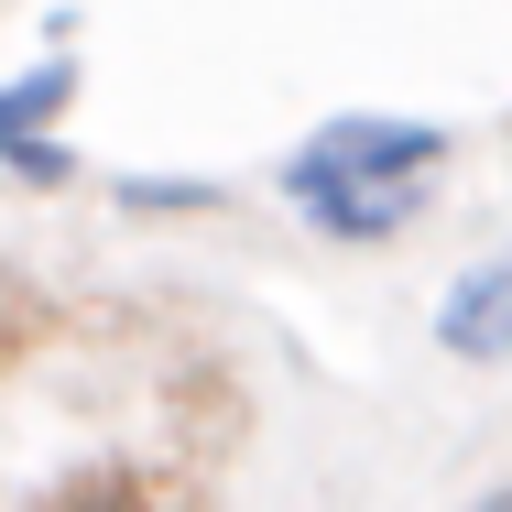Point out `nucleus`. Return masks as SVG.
Masks as SVG:
<instances>
[{
  "instance_id": "f257e3e1",
  "label": "nucleus",
  "mask_w": 512,
  "mask_h": 512,
  "mask_svg": "<svg viewBox=\"0 0 512 512\" xmlns=\"http://www.w3.org/2000/svg\"><path fill=\"white\" fill-rule=\"evenodd\" d=\"M447 164V131L436 120H382V109H349L327 120L306 153L284 164V197L306 207L327 240H393L425 218V175Z\"/></svg>"
},
{
  "instance_id": "f03ea898",
  "label": "nucleus",
  "mask_w": 512,
  "mask_h": 512,
  "mask_svg": "<svg viewBox=\"0 0 512 512\" xmlns=\"http://www.w3.org/2000/svg\"><path fill=\"white\" fill-rule=\"evenodd\" d=\"M436 349L469 360V371H502V360H512V251H502V262H480V273L436 306Z\"/></svg>"
},
{
  "instance_id": "7ed1b4c3",
  "label": "nucleus",
  "mask_w": 512,
  "mask_h": 512,
  "mask_svg": "<svg viewBox=\"0 0 512 512\" xmlns=\"http://www.w3.org/2000/svg\"><path fill=\"white\" fill-rule=\"evenodd\" d=\"M77 99V66H33V77H0V131H55V109Z\"/></svg>"
},
{
  "instance_id": "20e7f679",
  "label": "nucleus",
  "mask_w": 512,
  "mask_h": 512,
  "mask_svg": "<svg viewBox=\"0 0 512 512\" xmlns=\"http://www.w3.org/2000/svg\"><path fill=\"white\" fill-rule=\"evenodd\" d=\"M0 164H11V175H22V186H66V175H77V164H66V142H55V131H0Z\"/></svg>"
},
{
  "instance_id": "39448f33",
  "label": "nucleus",
  "mask_w": 512,
  "mask_h": 512,
  "mask_svg": "<svg viewBox=\"0 0 512 512\" xmlns=\"http://www.w3.org/2000/svg\"><path fill=\"white\" fill-rule=\"evenodd\" d=\"M120 207H218V186H186V175H131Z\"/></svg>"
},
{
  "instance_id": "423d86ee",
  "label": "nucleus",
  "mask_w": 512,
  "mask_h": 512,
  "mask_svg": "<svg viewBox=\"0 0 512 512\" xmlns=\"http://www.w3.org/2000/svg\"><path fill=\"white\" fill-rule=\"evenodd\" d=\"M33 327H44V306H33V295L11 284V262H0V360H11V349H22Z\"/></svg>"
},
{
  "instance_id": "0eeeda50",
  "label": "nucleus",
  "mask_w": 512,
  "mask_h": 512,
  "mask_svg": "<svg viewBox=\"0 0 512 512\" xmlns=\"http://www.w3.org/2000/svg\"><path fill=\"white\" fill-rule=\"evenodd\" d=\"M66 512H164V502H153V491H120V480H109V491H88V502H66Z\"/></svg>"
},
{
  "instance_id": "6e6552de",
  "label": "nucleus",
  "mask_w": 512,
  "mask_h": 512,
  "mask_svg": "<svg viewBox=\"0 0 512 512\" xmlns=\"http://www.w3.org/2000/svg\"><path fill=\"white\" fill-rule=\"evenodd\" d=\"M469 512H512V491H491V502H469Z\"/></svg>"
}]
</instances>
